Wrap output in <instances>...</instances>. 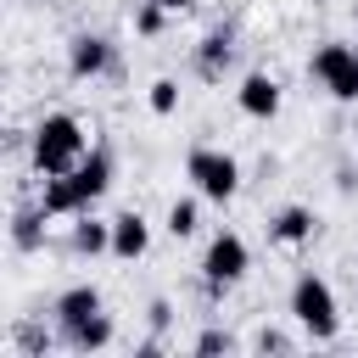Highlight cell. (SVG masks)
<instances>
[{
    "mask_svg": "<svg viewBox=\"0 0 358 358\" xmlns=\"http://www.w3.org/2000/svg\"><path fill=\"white\" fill-rule=\"evenodd\" d=\"M162 6H168V11H173V17H179V11H190V6H196V0H162Z\"/></svg>",
    "mask_w": 358,
    "mask_h": 358,
    "instance_id": "d4e9b609",
    "label": "cell"
},
{
    "mask_svg": "<svg viewBox=\"0 0 358 358\" xmlns=\"http://www.w3.org/2000/svg\"><path fill=\"white\" fill-rule=\"evenodd\" d=\"M252 347H257V352H291V347H296V341H291V336H285V330H268V324H263V330H257V336H252Z\"/></svg>",
    "mask_w": 358,
    "mask_h": 358,
    "instance_id": "cb8c5ba5",
    "label": "cell"
},
{
    "mask_svg": "<svg viewBox=\"0 0 358 358\" xmlns=\"http://www.w3.org/2000/svg\"><path fill=\"white\" fill-rule=\"evenodd\" d=\"M168 17H173V11H168L162 0H134V11H129V22H134L140 39H157V34L168 28Z\"/></svg>",
    "mask_w": 358,
    "mask_h": 358,
    "instance_id": "ac0fdd59",
    "label": "cell"
},
{
    "mask_svg": "<svg viewBox=\"0 0 358 358\" xmlns=\"http://www.w3.org/2000/svg\"><path fill=\"white\" fill-rule=\"evenodd\" d=\"M280 101H285V90H280V78H274L268 67H252V73L241 78V90H235V106H241L252 123L280 117Z\"/></svg>",
    "mask_w": 358,
    "mask_h": 358,
    "instance_id": "52a82bcc",
    "label": "cell"
},
{
    "mask_svg": "<svg viewBox=\"0 0 358 358\" xmlns=\"http://www.w3.org/2000/svg\"><path fill=\"white\" fill-rule=\"evenodd\" d=\"M145 106H151L157 117H173V112H179V78H168V73L151 78V84H145Z\"/></svg>",
    "mask_w": 358,
    "mask_h": 358,
    "instance_id": "d6986e66",
    "label": "cell"
},
{
    "mask_svg": "<svg viewBox=\"0 0 358 358\" xmlns=\"http://www.w3.org/2000/svg\"><path fill=\"white\" fill-rule=\"evenodd\" d=\"M145 324H151V336H168L173 330V302L168 296H151L145 302Z\"/></svg>",
    "mask_w": 358,
    "mask_h": 358,
    "instance_id": "7402d4cb",
    "label": "cell"
},
{
    "mask_svg": "<svg viewBox=\"0 0 358 358\" xmlns=\"http://www.w3.org/2000/svg\"><path fill=\"white\" fill-rule=\"evenodd\" d=\"M106 302H101V285H90V280H78V285H67V291H56V302H50V313H56V330H67V324H84V319H95Z\"/></svg>",
    "mask_w": 358,
    "mask_h": 358,
    "instance_id": "8fae6325",
    "label": "cell"
},
{
    "mask_svg": "<svg viewBox=\"0 0 358 358\" xmlns=\"http://www.w3.org/2000/svg\"><path fill=\"white\" fill-rule=\"evenodd\" d=\"M268 241L274 246H308L313 235H319V213L308 207V201H285V207H274L268 213Z\"/></svg>",
    "mask_w": 358,
    "mask_h": 358,
    "instance_id": "ba28073f",
    "label": "cell"
},
{
    "mask_svg": "<svg viewBox=\"0 0 358 358\" xmlns=\"http://www.w3.org/2000/svg\"><path fill=\"white\" fill-rule=\"evenodd\" d=\"M246 268H252V246L235 235V229H218L213 241H207V252H201V280H213V285H241L246 280Z\"/></svg>",
    "mask_w": 358,
    "mask_h": 358,
    "instance_id": "277c9868",
    "label": "cell"
},
{
    "mask_svg": "<svg viewBox=\"0 0 358 358\" xmlns=\"http://www.w3.org/2000/svg\"><path fill=\"white\" fill-rule=\"evenodd\" d=\"M235 56H241V34H235V22H213L201 39H196V78H207V84H218L229 67H235Z\"/></svg>",
    "mask_w": 358,
    "mask_h": 358,
    "instance_id": "8992f818",
    "label": "cell"
},
{
    "mask_svg": "<svg viewBox=\"0 0 358 358\" xmlns=\"http://www.w3.org/2000/svg\"><path fill=\"white\" fill-rule=\"evenodd\" d=\"M84 151H90V134H84L78 112H45V117L34 123V134H28V162H34L39 179L73 173V168L84 162Z\"/></svg>",
    "mask_w": 358,
    "mask_h": 358,
    "instance_id": "6da1fadb",
    "label": "cell"
},
{
    "mask_svg": "<svg viewBox=\"0 0 358 358\" xmlns=\"http://www.w3.org/2000/svg\"><path fill=\"white\" fill-rule=\"evenodd\" d=\"M235 347H241V336H229L224 324H207V330L190 341V352H235Z\"/></svg>",
    "mask_w": 358,
    "mask_h": 358,
    "instance_id": "ffe728a7",
    "label": "cell"
},
{
    "mask_svg": "<svg viewBox=\"0 0 358 358\" xmlns=\"http://www.w3.org/2000/svg\"><path fill=\"white\" fill-rule=\"evenodd\" d=\"M145 252H151V218L140 207H123L112 218V257L117 263H140Z\"/></svg>",
    "mask_w": 358,
    "mask_h": 358,
    "instance_id": "9c48e42d",
    "label": "cell"
},
{
    "mask_svg": "<svg viewBox=\"0 0 358 358\" xmlns=\"http://www.w3.org/2000/svg\"><path fill=\"white\" fill-rule=\"evenodd\" d=\"M112 173H117V162H112V145H90V151H84V162L73 168V185H78L84 207H95V201L112 190Z\"/></svg>",
    "mask_w": 358,
    "mask_h": 358,
    "instance_id": "30bf717a",
    "label": "cell"
},
{
    "mask_svg": "<svg viewBox=\"0 0 358 358\" xmlns=\"http://www.w3.org/2000/svg\"><path fill=\"white\" fill-rule=\"evenodd\" d=\"M285 308H291V319H296V330H302L308 341H336V330H341V302H336V285H330L324 274L302 268V274L291 280Z\"/></svg>",
    "mask_w": 358,
    "mask_h": 358,
    "instance_id": "7a4b0ae2",
    "label": "cell"
},
{
    "mask_svg": "<svg viewBox=\"0 0 358 358\" xmlns=\"http://www.w3.org/2000/svg\"><path fill=\"white\" fill-rule=\"evenodd\" d=\"M352 22H358V0H352Z\"/></svg>",
    "mask_w": 358,
    "mask_h": 358,
    "instance_id": "484cf974",
    "label": "cell"
},
{
    "mask_svg": "<svg viewBox=\"0 0 358 358\" xmlns=\"http://www.w3.org/2000/svg\"><path fill=\"white\" fill-rule=\"evenodd\" d=\"M11 341H17L22 352H50L62 336H50V330H39V324H17V336H11Z\"/></svg>",
    "mask_w": 358,
    "mask_h": 358,
    "instance_id": "44dd1931",
    "label": "cell"
},
{
    "mask_svg": "<svg viewBox=\"0 0 358 358\" xmlns=\"http://www.w3.org/2000/svg\"><path fill=\"white\" fill-rule=\"evenodd\" d=\"M39 207H45L50 218H78V213H90L84 196H78V185H73V173H50V179L39 185Z\"/></svg>",
    "mask_w": 358,
    "mask_h": 358,
    "instance_id": "5bb4252c",
    "label": "cell"
},
{
    "mask_svg": "<svg viewBox=\"0 0 358 358\" xmlns=\"http://www.w3.org/2000/svg\"><path fill=\"white\" fill-rule=\"evenodd\" d=\"M185 179L196 185V196L229 207L241 196V157L224 151V145H190L185 151Z\"/></svg>",
    "mask_w": 358,
    "mask_h": 358,
    "instance_id": "3957f363",
    "label": "cell"
},
{
    "mask_svg": "<svg viewBox=\"0 0 358 358\" xmlns=\"http://www.w3.org/2000/svg\"><path fill=\"white\" fill-rule=\"evenodd\" d=\"M347 62H352V45H341V39H324V45L308 56V78H319V84L330 90V84L341 78V67H347Z\"/></svg>",
    "mask_w": 358,
    "mask_h": 358,
    "instance_id": "2e32d148",
    "label": "cell"
},
{
    "mask_svg": "<svg viewBox=\"0 0 358 358\" xmlns=\"http://www.w3.org/2000/svg\"><path fill=\"white\" fill-rule=\"evenodd\" d=\"M162 229H168L173 241H190V235L201 229V201H196V196H173L168 213H162Z\"/></svg>",
    "mask_w": 358,
    "mask_h": 358,
    "instance_id": "e0dca14e",
    "label": "cell"
},
{
    "mask_svg": "<svg viewBox=\"0 0 358 358\" xmlns=\"http://www.w3.org/2000/svg\"><path fill=\"white\" fill-rule=\"evenodd\" d=\"M67 73H73L78 84L117 73V45H112L106 34H90V28H78V34L67 39Z\"/></svg>",
    "mask_w": 358,
    "mask_h": 358,
    "instance_id": "5b68a950",
    "label": "cell"
},
{
    "mask_svg": "<svg viewBox=\"0 0 358 358\" xmlns=\"http://www.w3.org/2000/svg\"><path fill=\"white\" fill-rule=\"evenodd\" d=\"M330 95H336V101H347V106L358 101V45H352V62L341 67V78L330 84Z\"/></svg>",
    "mask_w": 358,
    "mask_h": 358,
    "instance_id": "603a6c76",
    "label": "cell"
},
{
    "mask_svg": "<svg viewBox=\"0 0 358 358\" xmlns=\"http://www.w3.org/2000/svg\"><path fill=\"white\" fill-rule=\"evenodd\" d=\"M56 336H62V347H67V352H84V358H90V352H106V347H112V336H117V319L101 308L95 319H84V324H67V330H56Z\"/></svg>",
    "mask_w": 358,
    "mask_h": 358,
    "instance_id": "7c38bea8",
    "label": "cell"
},
{
    "mask_svg": "<svg viewBox=\"0 0 358 358\" xmlns=\"http://www.w3.org/2000/svg\"><path fill=\"white\" fill-rule=\"evenodd\" d=\"M45 224H50V213L39 207V196L22 201V207L11 213V252H22V257L39 252V246H45Z\"/></svg>",
    "mask_w": 358,
    "mask_h": 358,
    "instance_id": "4fadbf2b",
    "label": "cell"
},
{
    "mask_svg": "<svg viewBox=\"0 0 358 358\" xmlns=\"http://www.w3.org/2000/svg\"><path fill=\"white\" fill-rule=\"evenodd\" d=\"M73 252H78V257H101V252H112V218L78 213V218H73Z\"/></svg>",
    "mask_w": 358,
    "mask_h": 358,
    "instance_id": "9a60e30c",
    "label": "cell"
}]
</instances>
